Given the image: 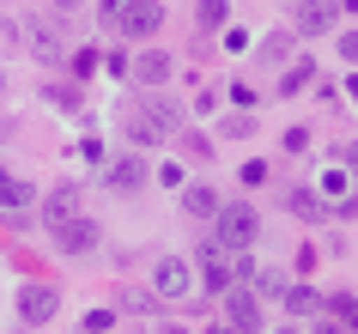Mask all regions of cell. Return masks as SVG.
<instances>
[{
  "label": "cell",
  "instance_id": "6da1fadb",
  "mask_svg": "<svg viewBox=\"0 0 358 334\" xmlns=\"http://www.w3.org/2000/svg\"><path fill=\"white\" fill-rule=\"evenodd\" d=\"M152 292H158V304H182L194 292V267L182 256H158L152 261Z\"/></svg>",
  "mask_w": 358,
  "mask_h": 334
},
{
  "label": "cell",
  "instance_id": "7a4b0ae2",
  "mask_svg": "<svg viewBox=\"0 0 358 334\" xmlns=\"http://www.w3.org/2000/svg\"><path fill=\"white\" fill-rule=\"evenodd\" d=\"M213 231H219V243H225V249H249V243H255V231H262V219H255V207H225L219 201V213H213Z\"/></svg>",
  "mask_w": 358,
  "mask_h": 334
},
{
  "label": "cell",
  "instance_id": "3957f363",
  "mask_svg": "<svg viewBox=\"0 0 358 334\" xmlns=\"http://www.w3.org/2000/svg\"><path fill=\"white\" fill-rule=\"evenodd\" d=\"M219 298H225V322H231V328H243V334H249V328H262V292H255V286L231 279Z\"/></svg>",
  "mask_w": 358,
  "mask_h": 334
},
{
  "label": "cell",
  "instance_id": "277c9868",
  "mask_svg": "<svg viewBox=\"0 0 358 334\" xmlns=\"http://www.w3.org/2000/svg\"><path fill=\"white\" fill-rule=\"evenodd\" d=\"M79 213H85V195H79V183H61L43 195V231H61V225H73Z\"/></svg>",
  "mask_w": 358,
  "mask_h": 334
},
{
  "label": "cell",
  "instance_id": "5b68a950",
  "mask_svg": "<svg viewBox=\"0 0 358 334\" xmlns=\"http://www.w3.org/2000/svg\"><path fill=\"white\" fill-rule=\"evenodd\" d=\"M55 310H61V292L55 286H43V279H31L19 292V316L31 322V328H43V322H55Z\"/></svg>",
  "mask_w": 358,
  "mask_h": 334
},
{
  "label": "cell",
  "instance_id": "8992f818",
  "mask_svg": "<svg viewBox=\"0 0 358 334\" xmlns=\"http://www.w3.org/2000/svg\"><path fill=\"white\" fill-rule=\"evenodd\" d=\"M158 25H164V6H158V0H128V6L115 13V31H122V37H152Z\"/></svg>",
  "mask_w": 358,
  "mask_h": 334
},
{
  "label": "cell",
  "instance_id": "52a82bcc",
  "mask_svg": "<svg viewBox=\"0 0 358 334\" xmlns=\"http://www.w3.org/2000/svg\"><path fill=\"white\" fill-rule=\"evenodd\" d=\"M128 74H134V85H146V92H158V85H164V79L176 74V61H170L164 49H140Z\"/></svg>",
  "mask_w": 358,
  "mask_h": 334
},
{
  "label": "cell",
  "instance_id": "ba28073f",
  "mask_svg": "<svg viewBox=\"0 0 358 334\" xmlns=\"http://www.w3.org/2000/svg\"><path fill=\"white\" fill-rule=\"evenodd\" d=\"M55 243L67 249V256H92V249H97V219H92V213H79L73 225H61V231H55Z\"/></svg>",
  "mask_w": 358,
  "mask_h": 334
},
{
  "label": "cell",
  "instance_id": "9c48e42d",
  "mask_svg": "<svg viewBox=\"0 0 358 334\" xmlns=\"http://www.w3.org/2000/svg\"><path fill=\"white\" fill-rule=\"evenodd\" d=\"M19 31H24V49H31L37 61H61V31H55V25H43V19H24Z\"/></svg>",
  "mask_w": 358,
  "mask_h": 334
},
{
  "label": "cell",
  "instance_id": "30bf717a",
  "mask_svg": "<svg viewBox=\"0 0 358 334\" xmlns=\"http://www.w3.org/2000/svg\"><path fill=\"white\" fill-rule=\"evenodd\" d=\"M201 279H207L213 292H225V286H231V256H225V243H219V237L201 249Z\"/></svg>",
  "mask_w": 358,
  "mask_h": 334
},
{
  "label": "cell",
  "instance_id": "8fae6325",
  "mask_svg": "<svg viewBox=\"0 0 358 334\" xmlns=\"http://www.w3.org/2000/svg\"><path fill=\"white\" fill-rule=\"evenodd\" d=\"M334 0H298V31L303 37H322V31H328V25H334Z\"/></svg>",
  "mask_w": 358,
  "mask_h": 334
},
{
  "label": "cell",
  "instance_id": "7c38bea8",
  "mask_svg": "<svg viewBox=\"0 0 358 334\" xmlns=\"http://www.w3.org/2000/svg\"><path fill=\"white\" fill-rule=\"evenodd\" d=\"M176 195H182V213H189V219H213V213H219V195H213L207 183H182Z\"/></svg>",
  "mask_w": 358,
  "mask_h": 334
},
{
  "label": "cell",
  "instance_id": "4fadbf2b",
  "mask_svg": "<svg viewBox=\"0 0 358 334\" xmlns=\"http://www.w3.org/2000/svg\"><path fill=\"white\" fill-rule=\"evenodd\" d=\"M146 183V158H115L110 165V188L115 195H128V188H140Z\"/></svg>",
  "mask_w": 358,
  "mask_h": 334
},
{
  "label": "cell",
  "instance_id": "5bb4252c",
  "mask_svg": "<svg viewBox=\"0 0 358 334\" xmlns=\"http://www.w3.org/2000/svg\"><path fill=\"white\" fill-rule=\"evenodd\" d=\"M37 201V188L24 183V176H13V170L0 165V207H31Z\"/></svg>",
  "mask_w": 358,
  "mask_h": 334
},
{
  "label": "cell",
  "instance_id": "9a60e30c",
  "mask_svg": "<svg viewBox=\"0 0 358 334\" xmlns=\"http://www.w3.org/2000/svg\"><path fill=\"white\" fill-rule=\"evenodd\" d=\"M285 310L292 316H322V292H310V286H285Z\"/></svg>",
  "mask_w": 358,
  "mask_h": 334
},
{
  "label": "cell",
  "instance_id": "2e32d148",
  "mask_svg": "<svg viewBox=\"0 0 358 334\" xmlns=\"http://www.w3.org/2000/svg\"><path fill=\"white\" fill-rule=\"evenodd\" d=\"M322 316H334V322L358 328V298H352V292H334V298H322Z\"/></svg>",
  "mask_w": 358,
  "mask_h": 334
},
{
  "label": "cell",
  "instance_id": "e0dca14e",
  "mask_svg": "<svg viewBox=\"0 0 358 334\" xmlns=\"http://www.w3.org/2000/svg\"><path fill=\"white\" fill-rule=\"evenodd\" d=\"M225 19H231L225 0H201V6H194V25H201V31H225Z\"/></svg>",
  "mask_w": 358,
  "mask_h": 334
},
{
  "label": "cell",
  "instance_id": "ac0fdd59",
  "mask_svg": "<svg viewBox=\"0 0 358 334\" xmlns=\"http://www.w3.org/2000/svg\"><path fill=\"white\" fill-rule=\"evenodd\" d=\"M285 207H292L298 219H322V201H316V188H292V195H285Z\"/></svg>",
  "mask_w": 358,
  "mask_h": 334
},
{
  "label": "cell",
  "instance_id": "d6986e66",
  "mask_svg": "<svg viewBox=\"0 0 358 334\" xmlns=\"http://www.w3.org/2000/svg\"><path fill=\"white\" fill-rule=\"evenodd\" d=\"M310 74H316L310 61H292V67H285V79H280V97H298L303 85H310Z\"/></svg>",
  "mask_w": 358,
  "mask_h": 334
},
{
  "label": "cell",
  "instance_id": "ffe728a7",
  "mask_svg": "<svg viewBox=\"0 0 358 334\" xmlns=\"http://www.w3.org/2000/svg\"><path fill=\"white\" fill-rule=\"evenodd\" d=\"M249 279H255V292H262V298H280V292H285V274H280V267H267V274H249Z\"/></svg>",
  "mask_w": 358,
  "mask_h": 334
},
{
  "label": "cell",
  "instance_id": "44dd1931",
  "mask_svg": "<svg viewBox=\"0 0 358 334\" xmlns=\"http://www.w3.org/2000/svg\"><path fill=\"white\" fill-rule=\"evenodd\" d=\"M219 134H225V140H249V134H255V122H249V116H225V122H219Z\"/></svg>",
  "mask_w": 358,
  "mask_h": 334
},
{
  "label": "cell",
  "instance_id": "7402d4cb",
  "mask_svg": "<svg viewBox=\"0 0 358 334\" xmlns=\"http://www.w3.org/2000/svg\"><path fill=\"white\" fill-rule=\"evenodd\" d=\"M262 61H292V37H273V43H262Z\"/></svg>",
  "mask_w": 358,
  "mask_h": 334
},
{
  "label": "cell",
  "instance_id": "603a6c76",
  "mask_svg": "<svg viewBox=\"0 0 358 334\" xmlns=\"http://www.w3.org/2000/svg\"><path fill=\"white\" fill-rule=\"evenodd\" d=\"M85 328H92V334H103V328H115V310H85Z\"/></svg>",
  "mask_w": 358,
  "mask_h": 334
},
{
  "label": "cell",
  "instance_id": "cb8c5ba5",
  "mask_svg": "<svg viewBox=\"0 0 358 334\" xmlns=\"http://www.w3.org/2000/svg\"><path fill=\"white\" fill-rule=\"evenodd\" d=\"M322 195H346V176L340 170H322Z\"/></svg>",
  "mask_w": 358,
  "mask_h": 334
},
{
  "label": "cell",
  "instance_id": "d4e9b609",
  "mask_svg": "<svg viewBox=\"0 0 358 334\" xmlns=\"http://www.w3.org/2000/svg\"><path fill=\"white\" fill-rule=\"evenodd\" d=\"M310 146V128H285V152H303Z\"/></svg>",
  "mask_w": 358,
  "mask_h": 334
},
{
  "label": "cell",
  "instance_id": "484cf974",
  "mask_svg": "<svg viewBox=\"0 0 358 334\" xmlns=\"http://www.w3.org/2000/svg\"><path fill=\"white\" fill-rule=\"evenodd\" d=\"M340 55H346V61H358V31H346V37H340Z\"/></svg>",
  "mask_w": 358,
  "mask_h": 334
},
{
  "label": "cell",
  "instance_id": "4316f807",
  "mask_svg": "<svg viewBox=\"0 0 358 334\" xmlns=\"http://www.w3.org/2000/svg\"><path fill=\"white\" fill-rule=\"evenodd\" d=\"M122 6H128V0H103V19L115 25V13H122Z\"/></svg>",
  "mask_w": 358,
  "mask_h": 334
},
{
  "label": "cell",
  "instance_id": "83f0119b",
  "mask_svg": "<svg viewBox=\"0 0 358 334\" xmlns=\"http://www.w3.org/2000/svg\"><path fill=\"white\" fill-rule=\"evenodd\" d=\"M55 6H73V0H55Z\"/></svg>",
  "mask_w": 358,
  "mask_h": 334
},
{
  "label": "cell",
  "instance_id": "f1b7e54d",
  "mask_svg": "<svg viewBox=\"0 0 358 334\" xmlns=\"http://www.w3.org/2000/svg\"><path fill=\"white\" fill-rule=\"evenodd\" d=\"M352 170H358V152H352Z\"/></svg>",
  "mask_w": 358,
  "mask_h": 334
}]
</instances>
